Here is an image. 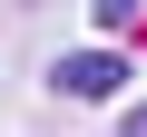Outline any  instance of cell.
I'll use <instances>...</instances> for the list:
<instances>
[{
	"instance_id": "1",
	"label": "cell",
	"mask_w": 147,
	"mask_h": 137,
	"mask_svg": "<svg viewBox=\"0 0 147 137\" xmlns=\"http://www.w3.org/2000/svg\"><path fill=\"white\" fill-rule=\"evenodd\" d=\"M118 79H127V59H118V49H69V59L49 68V88H59V98H108Z\"/></svg>"
},
{
	"instance_id": "2",
	"label": "cell",
	"mask_w": 147,
	"mask_h": 137,
	"mask_svg": "<svg viewBox=\"0 0 147 137\" xmlns=\"http://www.w3.org/2000/svg\"><path fill=\"white\" fill-rule=\"evenodd\" d=\"M98 30H108V39H127V30H137V0H98Z\"/></svg>"
}]
</instances>
